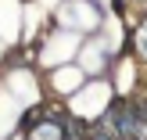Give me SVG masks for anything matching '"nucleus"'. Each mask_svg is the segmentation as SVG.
Here are the masks:
<instances>
[{"mask_svg":"<svg viewBox=\"0 0 147 140\" xmlns=\"http://www.w3.org/2000/svg\"><path fill=\"white\" fill-rule=\"evenodd\" d=\"M136 43H140V50H144V57H147V25L136 32Z\"/></svg>","mask_w":147,"mask_h":140,"instance_id":"2","label":"nucleus"},{"mask_svg":"<svg viewBox=\"0 0 147 140\" xmlns=\"http://www.w3.org/2000/svg\"><path fill=\"white\" fill-rule=\"evenodd\" d=\"M86 140H119V129H115L111 112H108L104 119H97V122H93V129H90V137H86Z\"/></svg>","mask_w":147,"mask_h":140,"instance_id":"1","label":"nucleus"}]
</instances>
